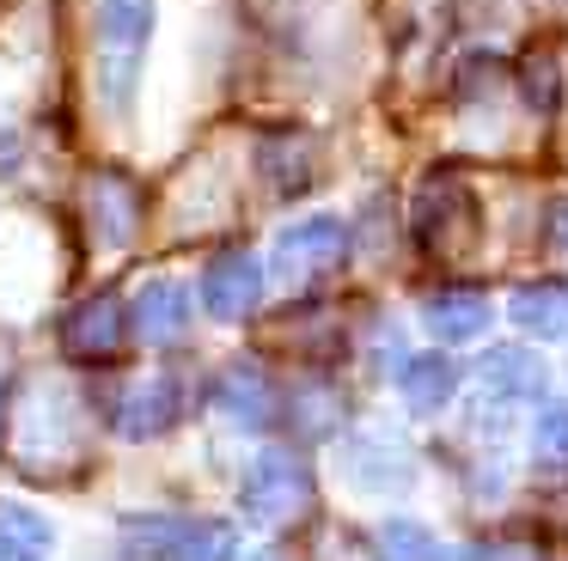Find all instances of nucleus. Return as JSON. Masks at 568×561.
Listing matches in <instances>:
<instances>
[{
  "instance_id": "nucleus-19",
  "label": "nucleus",
  "mask_w": 568,
  "mask_h": 561,
  "mask_svg": "<svg viewBox=\"0 0 568 561\" xmlns=\"http://www.w3.org/2000/svg\"><path fill=\"white\" fill-rule=\"evenodd\" d=\"M348 476L361 488H404L409 482V458L385 439H355V458H348Z\"/></svg>"
},
{
  "instance_id": "nucleus-20",
  "label": "nucleus",
  "mask_w": 568,
  "mask_h": 561,
  "mask_svg": "<svg viewBox=\"0 0 568 561\" xmlns=\"http://www.w3.org/2000/svg\"><path fill=\"white\" fill-rule=\"evenodd\" d=\"M373 561H440V543L416 519H385L373 531Z\"/></svg>"
},
{
  "instance_id": "nucleus-25",
  "label": "nucleus",
  "mask_w": 568,
  "mask_h": 561,
  "mask_svg": "<svg viewBox=\"0 0 568 561\" xmlns=\"http://www.w3.org/2000/svg\"><path fill=\"white\" fill-rule=\"evenodd\" d=\"M458 561H531V555H519V549H465Z\"/></svg>"
},
{
  "instance_id": "nucleus-22",
  "label": "nucleus",
  "mask_w": 568,
  "mask_h": 561,
  "mask_svg": "<svg viewBox=\"0 0 568 561\" xmlns=\"http://www.w3.org/2000/svg\"><path fill=\"white\" fill-rule=\"evenodd\" d=\"M531 451L544 463H568V402H544L531 421Z\"/></svg>"
},
{
  "instance_id": "nucleus-7",
  "label": "nucleus",
  "mask_w": 568,
  "mask_h": 561,
  "mask_svg": "<svg viewBox=\"0 0 568 561\" xmlns=\"http://www.w3.org/2000/svg\"><path fill=\"white\" fill-rule=\"evenodd\" d=\"M123 341H129V312H123L116 293H87V299L62 317V354H68V360H80V366L116 360Z\"/></svg>"
},
{
  "instance_id": "nucleus-9",
  "label": "nucleus",
  "mask_w": 568,
  "mask_h": 561,
  "mask_svg": "<svg viewBox=\"0 0 568 561\" xmlns=\"http://www.w3.org/2000/svg\"><path fill=\"white\" fill-rule=\"evenodd\" d=\"M263 299V263L251 251H221L209 268H202V305H209L214 317H226V324H239V317H251Z\"/></svg>"
},
{
  "instance_id": "nucleus-12",
  "label": "nucleus",
  "mask_w": 568,
  "mask_h": 561,
  "mask_svg": "<svg viewBox=\"0 0 568 561\" xmlns=\"http://www.w3.org/2000/svg\"><path fill=\"white\" fill-rule=\"evenodd\" d=\"M489 293L477 287H434L428 299H422V324L434 329V341H446V348H458V341H477L483 329H489Z\"/></svg>"
},
{
  "instance_id": "nucleus-18",
  "label": "nucleus",
  "mask_w": 568,
  "mask_h": 561,
  "mask_svg": "<svg viewBox=\"0 0 568 561\" xmlns=\"http://www.w3.org/2000/svg\"><path fill=\"white\" fill-rule=\"evenodd\" d=\"M50 519L31 507L0 500V561H50Z\"/></svg>"
},
{
  "instance_id": "nucleus-6",
  "label": "nucleus",
  "mask_w": 568,
  "mask_h": 561,
  "mask_svg": "<svg viewBox=\"0 0 568 561\" xmlns=\"http://www.w3.org/2000/svg\"><path fill=\"white\" fill-rule=\"evenodd\" d=\"M348 263V226L336 214H306L275 238V275L287 287H306V280L331 275Z\"/></svg>"
},
{
  "instance_id": "nucleus-11",
  "label": "nucleus",
  "mask_w": 568,
  "mask_h": 561,
  "mask_svg": "<svg viewBox=\"0 0 568 561\" xmlns=\"http://www.w3.org/2000/svg\"><path fill=\"white\" fill-rule=\"evenodd\" d=\"M257 171L275 195H306L318 183V141L306 129H270L257 141Z\"/></svg>"
},
{
  "instance_id": "nucleus-4",
  "label": "nucleus",
  "mask_w": 568,
  "mask_h": 561,
  "mask_svg": "<svg viewBox=\"0 0 568 561\" xmlns=\"http://www.w3.org/2000/svg\"><path fill=\"white\" fill-rule=\"evenodd\" d=\"M312 500H318V488H312V463L300 458V451L287 446H270L251 458L245 482H239V507H245V519L257 524H294L312 512Z\"/></svg>"
},
{
  "instance_id": "nucleus-5",
  "label": "nucleus",
  "mask_w": 568,
  "mask_h": 561,
  "mask_svg": "<svg viewBox=\"0 0 568 561\" xmlns=\"http://www.w3.org/2000/svg\"><path fill=\"white\" fill-rule=\"evenodd\" d=\"M80 207H87V232L99 251H129L148 226V190L141 177H129L123 165H99L80 183Z\"/></svg>"
},
{
  "instance_id": "nucleus-14",
  "label": "nucleus",
  "mask_w": 568,
  "mask_h": 561,
  "mask_svg": "<svg viewBox=\"0 0 568 561\" xmlns=\"http://www.w3.org/2000/svg\"><path fill=\"white\" fill-rule=\"evenodd\" d=\"M184 329H190V293L178 280H148L135 293V336L148 348H172Z\"/></svg>"
},
{
  "instance_id": "nucleus-23",
  "label": "nucleus",
  "mask_w": 568,
  "mask_h": 561,
  "mask_svg": "<svg viewBox=\"0 0 568 561\" xmlns=\"http://www.w3.org/2000/svg\"><path fill=\"white\" fill-rule=\"evenodd\" d=\"M336 409H343V397H336L331 385L294 390V421L306 427V434H331V427H336Z\"/></svg>"
},
{
  "instance_id": "nucleus-15",
  "label": "nucleus",
  "mask_w": 568,
  "mask_h": 561,
  "mask_svg": "<svg viewBox=\"0 0 568 561\" xmlns=\"http://www.w3.org/2000/svg\"><path fill=\"white\" fill-rule=\"evenodd\" d=\"M507 317L538 341H568V280H526V287H514Z\"/></svg>"
},
{
  "instance_id": "nucleus-2",
  "label": "nucleus",
  "mask_w": 568,
  "mask_h": 561,
  "mask_svg": "<svg viewBox=\"0 0 568 561\" xmlns=\"http://www.w3.org/2000/svg\"><path fill=\"white\" fill-rule=\"evenodd\" d=\"M409 238L422 244L440 263H458L483 244V202L465 183V171L440 165L416 183V202H409Z\"/></svg>"
},
{
  "instance_id": "nucleus-8",
  "label": "nucleus",
  "mask_w": 568,
  "mask_h": 561,
  "mask_svg": "<svg viewBox=\"0 0 568 561\" xmlns=\"http://www.w3.org/2000/svg\"><path fill=\"white\" fill-rule=\"evenodd\" d=\"M178 415H184V390H178L172 373L135 378V385H123L111 402V427L123 439H160L178 427Z\"/></svg>"
},
{
  "instance_id": "nucleus-1",
  "label": "nucleus",
  "mask_w": 568,
  "mask_h": 561,
  "mask_svg": "<svg viewBox=\"0 0 568 561\" xmlns=\"http://www.w3.org/2000/svg\"><path fill=\"white\" fill-rule=\"evenodd\" d=\"M7 451L26 476H62L87 451V409L62 378H26L7 415Z\"/></svg>"
},
{
  "instance_id": "nucleus-24",
  "label": "nucleus",
  "mask_w": 568,
  "mask_h": 561,
  "mask_svg": "<svg viewBox=\"0 0 568 561\" xmlns=\"http://www.w3.org/2000/svg\"><path fill=\"white\" fill-rule=\"evenodd\" d=\"M544 251H556L568 263V190H556L550 207H544Z\"/></svg>"
},
{
  "instance_id": "nucleus-26",
  "label": "nucleus",
  "mask_w": 568,
  "mask_h": 561,
  "mask_svg": "<svg viewBox=\"0 0 568 561\" xmlns=\"http://www.w3.org/2000/svg\"><path fill=\"white\" fill-rule=\"evenodd\" d=\"M251 561H287V555H282V549H263V555H251Z\"/></svg>"
},
{
  "instance_id": "nucleus-3",
  "label": "nucleus",
  "mask_w": 568,
  "mask_h": 561,
  "mask_svg": "<svg viewBox=\"0 0 568 561\" xmlns=\"http://www.w3.org/2000/svg\"><path fill=\"white\" fill-rule=\"evenodd\" d=\"M148 37H153V0H99V12H92V55H99L104 104L116 116L135 98L141 61H148Z\"/></svg>"
},
{
  "instance_id": "nucleus-13",
  "label": "nucleus",
  "mask_w": 568,
  "mask_h": 561,
  "mask_svg": "<svg viewBox=\"0 0 568 561\" xmlns=\"http://www.w3.org/2000/svg\"><path fill=\"white\" fill-rule=\"evenodd\" d=\"M214 402H221L239 427H270L275 421V402H282V397H275L270 373H263L257 360H233L221 373V385H214Z\"/></svg>"
},
{
  "instance_id": "nucleus-10",
  "label": "nucleus",
  "mask_w": 568,
  "mask_h": 561,
  "mask_svg": "<svg viewBox=\"0 0 568 561\" xmlns=\"http://www.w3.org/2000/svg\"><path fill=\"white\" fill-rule=\"evenodd\" d=\"M129 531H135L160 561H233V549H239L233 524H214V519H202V524L153 519V524H129Z\"/></svg>"
},
{
  "instance_id": "nucleus-17",
  "label": "nucleus",
  "mask_w": 568,
  "mask_h": 561,
  "mask_svg": "<svg viewBox=\"0 0 568 561\" xmlns=\"http://www.w3.org/2000/svg\"><path fill=\"white\" fill-rule=\"evenodd\" d=\"M544 360L531 348H489L483 354V385L489 397H544Z\"/></svg>"
},
{
  "instance_id": "nucleus-16",
  "label": "nucleus",
  "mask_w": 568,
  "mask_h": 561,
  "mask_svg": "<svg viewBox=\"0 0 568 561\" xmlns=\"http://www.w3.org/2000/svg\"><path fill=\"white\" fill-rule=\"evenodd\" d=\"M397 390H404V402L416 415H440L458 390V366L446 360V354H409V360L397 366Z\"/></svg>"
},
{
  "instance_id": "nucleus-21",
  "label": "nucleus",
  "mask_w": 568,
  "mask_h": 561,
  "mask_svg": "<svg viewBox=\"0 0 568 561\" xmlns=\"http://www.w3.org/2000/svg\"><path fill=\"white\" fill-rule=\"evenodd\" d=\"M519 98H526L538 116H550V110L562 104V61H556V49H531V55L519 61Z\"/></svg>"
}]
</instances>
